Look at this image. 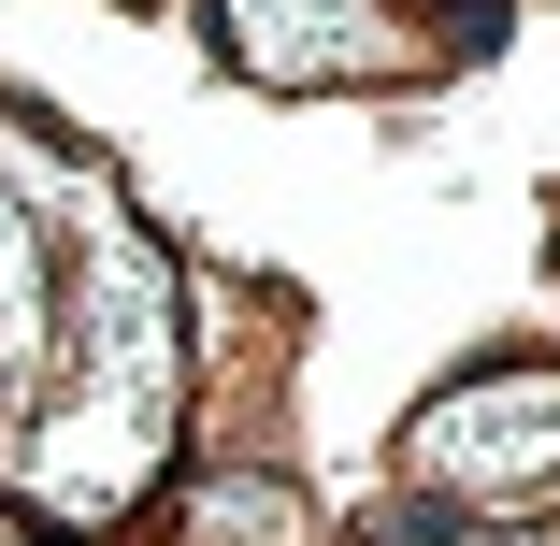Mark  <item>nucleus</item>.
Instances as JSON below:
<instances>
[{
    "label": "nucleus",
    "instance_id": "1",
    "mask_svg": "<svg viewBox=\"0 0 560 546\" xmlns=\"http://www.w3.org/2000/svg\"><path fill=\"white\" fill-rule=\"evenodd\" d=\"M173 388H187L173 274H159V245L130 231V216H101V274L72 288V388H58L44 417H15V446H0L15 503L58 518V532L144 503L159 461H173Z\"/></svg>",
    "mask_w": 560,
    "mask_h": 546
},
{
    "label": "nucleus",
    "instance_id": "2",
    "mask_svg": "<svg viewBox=\"0 0 560 546\" xmlns=\"http://www.w3.org/2000/svg\"><path fill=\"white\" fill-rule=\"evenodd\" d=\"M402 475L445 489V503H532V489L560 475V374H546V360H489V374H460L445 403H417Z\"/></svg>",
    "mask_w": 560,
    "mask_h": 546
},
{
    "label": "nucleus",
    "instance_id": "3",
    "mask_svg": "<svg viewBox=\"0 0 560 546\" xmlns=\"http://www.w3.org/2000/svg\"><path fill=\"white\" fill-rule=\"evenodd\" d=\"M215 30L259 86H316V58H360V0H215Z\"/></svg>",
    "mask_w": 560,
    "mask_h": 546
},
{
    "label": "nucleus",
    "instance_id": "4",
    "mask_svg": "<svg viewBox=\"0 0 560 546\" xmlns=\"http://www.w3.org/2000/svg\"><path fill=\"white\" fill-rule=\"evenodd\" d=\"M30 360H44V245L0 187V388H30Z\"/></svg>",
    "mask_w": 560,
    "mask_h": 546
},
{
    "label": "nucleus",
    "instance_id": "5",
    "mask_svg": "<svg viewBox=\"0 0 560 546\" xmlns=\"http://www.w3.org/2000/svg\"><path fill=\"white\" fill-rule=\"evenodd\" d=\"M201 532L215 546H302V503L273 475H231V489H201Z\"/></svg>",
    "mask_w": 560,
    "mask_h": 546
}]
</instances>
